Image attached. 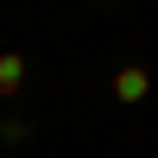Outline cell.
I'll return each instance as SVG.
<instances>
[{
  "mask_svg": "<svg viewBox=\"0 0 158 158\" xmlns=\"http://www.w3.org/2000/svg\"><path fill=\"white\" fill-rule=\"evenodd\" d=\"M146 95H152V70H139V63L114 70V101H146Z\"/></svg>",
  "mask_w": 158,
  "mask_h": 158,
  "instance_id": "obj_1",
  "label": "cell"
},
{
  "mask_svg": "<svg viewBox=\"0 0 158 158\" xmlns=\"http://www.w3.org/2000/svg\"><path fill=\"white\" fill-rule=\"evenodd\" d=\"M25 89V57L19 51H0V101H13Z\"/></svg>",
  "mask_w": 158,
  "mask_h": 158,
  "instance_id": "obj_2",
  "label": "cell"
},
{
  "mask_svg": "<svg viewBox=\"0 0 158 158\" xmlns=\"http://www.w3.org/2000/svg\"><path fill=\"white\" fill-rule=\"evenodd\" d=\"M25 133H32V127H25V120H0V139H6V146H19Z\"/></svg>",
  "mask_w": 158,
  "mask_h": 158,
  "instance_id": "obj_3",
  "label": "cell"
}]
</instances>
